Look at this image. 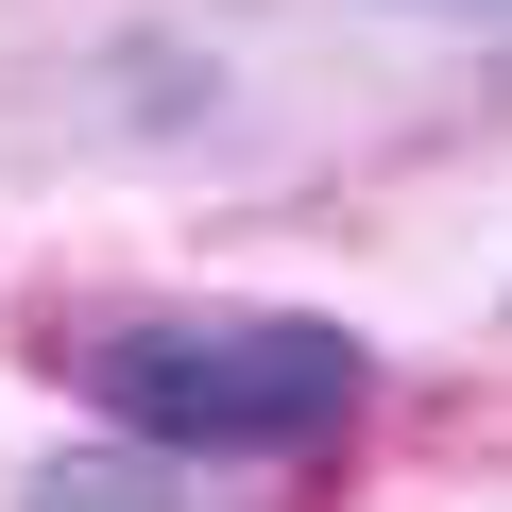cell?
Listing matches in <instances>:
<instances>
[{
  "label": "cell",
  "mask_w": 512,
  "mask_h": 512,
  "mask_svg": "<svg viewBox=\"0 0 512 512\" xmlns=\"http://www.w3.org/2000/svg\"><path fill=\"white\" fill-rule=\"evenodd\" d=\"M69 376L171 478L188 461H308L376 410V342L342 308H154V325H103Z\"/></svg>",
  "instance_id": "1"
},
{
  "label": "cell",
  "mask_w": 512,
  "mask_h": 512,
  "mask_svg": "<svg viewBox=\"0 0 512 512\" xmlns=\"http://www.w3.org/2000/svg\"><path fill=\"white\" fill-rule=\"evenodd\" d=\"M18 512H205L171 461H137V444H52L35 478H18Z\"/></svg>",
  "instance_id": "2"
},
{
  "label": "cell",
  "mask_w": 512,
  "mask_h": 512,
  "mask_svg": "<svg viewBox=\"0 0 512 512\" xmlns=\"http://www.w3.org/2000/svg\"><path fill=\"white\" fill-rule=\"evenodd\" d=\"M478 18H512V0H478Z\"/></svg>",
  "instance_id": "3"
}]
</instances>
